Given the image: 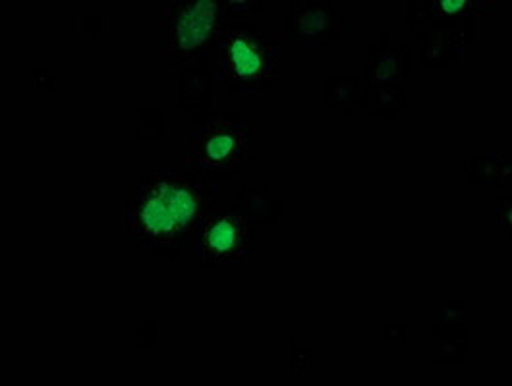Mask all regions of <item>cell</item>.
Segmentation results:
<instances>
[{
	"label": "cell",
	"instance_id": "obj_2",
	"mask_svg": "<svg viewBox=\"0 0 512 386\" xmlns=\"http://www.w3.org/2000/svg\"><path fill=\"white\" fill-rule=\"evenodd\" d=\"M275 76V49L254 33L228 31L217 47V89L256 91Z\"/></svg>",
	"mask_w": 512,
	"mask_h": 386
},
{
	"label": "cell",
	"instance_id": "obj_6",
	"mask_svg": "<svg viewBox=\"0 0 512 386\" xmlns=\"http://www.w3.org/2000/svg\"><path fill=\"white\" fill-rule=\"evenodd\" d=\"M439 6H441L445 12H456L458 8L466 6V2H441Z\"/></svg>",
	"mask_w": 512,
	"mask_h": 386
},
{
	"label": "cell",
	"instance_id": "obj_1",
	"mask_svg": "<svg viewBox=\"0 0 512 386\" xmlns=\"http://www.w3.org/2000/svg\"><path fill=\"white\" fill-rule=\"evenodd\" d=\"M201 193L176 176H157L130 203V234L143 242L172 244L196 219Z\"/></svg>",
	"mask_w": 512,
	"mask_h": 386
},
{
	"label": "cell",
	"instance_id": "obj_5",
	"mask_svg": "<svg viewBox=\"0 0 512 386\" xmlns=\"http://www.w3.org/2000/svg\"><path fill=\"white\" fill-rule=\"evenodd\" d=\"M205 253L217 261L238 257L246 246V221L236 215L211 219L203 234Z\"/></svg>",
	"mask_w": 512,
	"mask_h": 386
},
{
	"label": "cell",
	"instance_id": "obj_3",
	"mask_svg": "<svg viewBox=\"0 0 512 386\" xmlns=\"http://www.w3.org/2000/svg\"><path fill=\"white\" fill-rule=\"evenodd\" d=\"M219 2L200 0L182 4L172 16L167 53L174 58L194 56L217 28Z\"/></svg>",
	"mask_w": 512,
	"mask_h": 386
},
{
	"label": "cell",
	"instance_id": "obj_4",
	"mask_svg": "<svg viewBox=\"0 0 512 386\" xmlns=\"http://www.w3.org/2000/svg\"><path fill=\"white\" fill-rule=\"evenodd\" d=\"M188 161L200 166H240L246 163V134L225 118H215L190 145Z\"/></svg>",
	"mask_w": 512,
	"mask_h": 386
}]
</instances>
